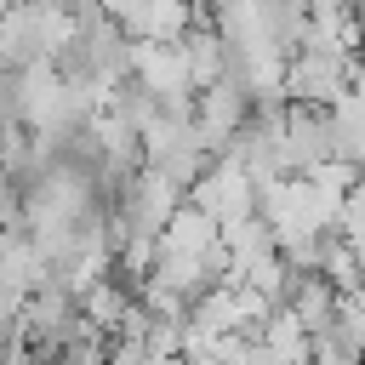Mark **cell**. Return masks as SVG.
Returning a JSON list of instances; mask_svg holds the SVG:
<instances>
[{
    "instance_id": "obj_1",
    "label": "cell",
    "mask_w": 365,
    "mask_h": 365,
    "mask_svg": "<svg viewBox=\"0 0 365 365\" xmlns=\"http://www.w3.org/2000/svg\"><path fill=\"white\" fill-rule=\"evenodd\" d=\"M365 68V57L331 51V46H302L285 63V103H308V108H336L354 91V74Z\"/></svg>"
},
{
    "instance_id": "obj_2",
    "label": "cell",
    "mask_w": 365,
    "mask_h": 365,
    "mask_svg": "<svg viewBox=\"0 0 365 365\" xmlns=\"http://www.w3.org/2000/svg\"><path fill=\"white\" fill-rule=\"evenodd\" d=\"M188 200H194L200 211H211L222 228H234V222H251V217H257V177H251L234 154H222V160L205 165V177L194 182Z\"/></svg>"
},
{
    "instance_id": "obj_3",
    "label": "cell",
    "mask_w": 365,
    "mask_h": 365,
    "mask_svg": "<svg viewBox=\"0 0 365 365\" xmlns=\"http://www.w3.org/2000/svg\"><path fill=\"white\" fill-rule=\"evenodd\" d=\"M194 23H200V6L194 0H143L125 17V34L143 40V46H182V34Z\"/></svg>"
},
{
    "instance_id": "obj_4",
    "label": "cell",
    "mask_w": 365,
    "mask_h": 365,
    "mask_svg": "<svg viewBox=\"0 0 365 365\" xmlns=\"http://www.w3.org/2000/svg\"><path fill=\"white\" fill-rule=\"evenodd\" d=\"M182 63H188V80H194V91H211V86H222L228 74H234V57H228V40L211 29V17H200L188 34H182Z\"/></svg>"
},
{
    "instance_id": "obj_5",
    "label": "cell",
    "mask_w": 365,
    "mask_h": 365,
    "mask_svg": "<svg viewBox=\"0 0 365 365\" xmlns=\"http://www.w3.org/2000/svg\"><path fill=\"white\" fill-rule=\"evenodd\" d=\"M108 365H165V359H154L143 342H125V336H114V342H108Z\"/></svg>"
},
{
    "instance_id": "obj_6",
    "label": "cell",
    "mask_w": 365,
    "mask_h": 365,
    "mask_svg": "<svg viewBox=\"0 0 365 365\" xmlns=\"http://www.w3.org/2000/svg\"><path fill=\"white\" fill-rule=\"evenodd\" d=\"M143 0H103V17H114V23H125L131 11H137Z\"/></svg>"
}]
</instances>
